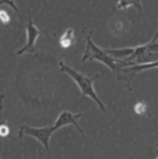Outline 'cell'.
<instances>
[{"label": "cell", "instance_id": "cell-1", "mask_svg": "<svg viewBox=\"0 0 158 159\" xmlns=\"http://www.w3.org/2000/svg\"><path fill=\"white\" fill-rule=\"evenodd\" d=\"M91 35H92V32H90L88 36H87V48H86V52H84V56H83V59H81V61L84 63V61H87V60H98L105 64L106 67H109L114 73H116L118 78H119L120 75H122L123 69H125L123 61L114 57V56H111L109 53H106L105 49L98 48L97 45L91 41Z\"/></svg>", "mask_w": 158, "mask_h": 159}, {"label": "cell", "instance_id": "cell-12", "mask_svg": "<svg viewBox=\"0 0 158 159\" xmlns=\"http://www.w3.org/2000/svg\"><path fill=\"white\" fill-rule=\"evenodd\" d=\"M157 159H158V158H157Z\"/></svg>", "mask_w": 158, "mask_h": 159}, {"label": "cell", "instance_id": "cell-5", "mask_svg": "<svg viewBox=\"0 0 158 159\" xmlns=\"http://www.w3.org/2000/svg\"><path fill=\"white\" fill-rule=\"evenodd\" d=\"M81 116H83L81 113L73 115V113L69 112V110H63V112H62L60 115L58 116V119H56L53 127H55L56 130H59V129H62V127H64V126H69V124H72V126H74L76 129H77L78 131L83 134V129H81L80 124H78V119H80Z\"/></svg>", "mask_w": 158, "mask_h": 159}, {"label": "cell", "instance_id": "cell-2", "mask_svg": "<svg viewBox=\"0 0 158 159\" xmlns=\"http://www.w3.org/2000/svg\"><path fill=\"white\" fill-rule=\"evenodd\" d=\"M59 67H60V70L63 73H66V74H69L70 77L74 80V82L77 84V87L80 88V91L83 92V95L88 96V98H91L94 102H97L98 106H100V109L102 110V112H105V105L102 103V101H101L100 98H98L97 92H95L94 89V81L97 80L100 75H94V77H88V75H84L81 74V73H78L77 70L72 69L70 66H67V64H64L63 61H59Z\"/></svg>", "mask_w": 158, "mask_h": 159}, {"label": "cell", "instance_id": "cell-11", "mask_svg": "<svg viewBox=\"0 0 158 159\" xmlns=\"http://www.w3.org/2000/svg\"><path fill=\"white\" fill-rule=\"evenodd\" d=\"M0 17H2V20H7V14H6V13H3V11H2V13H0Z\"/></svg>", "mask_w": 158, "mask_h": 159}, {"label": "cell", "instance_id": "cell-8", "mask_svg": "<svg viewBox=\"0 0 158 159\" xmlns=\"http://www.w3.org/2000/svg\"><path fill=\"white\" fill-rule=\"evenodd\" d=\"M142 0H118V7L119 8H128L129 6H136L139 10H142Z\"/></svg>", "mask_w": 158, "mask_h": 159}, {"label": "cell", "instance_id": "cell-10", "mask_svg": "<svg viewBox=\"0 0 158 159\" xmlns=\"http://www.w3.org/2000/svg\"><path fill=\"white\" fill-rule=\"evenodd\" d=\"M0 4H8V6H11V7H13L14 10L17 11V6L14 4V3L11 2V0H0Z\"/></svg>", "mask_w": 158, "mask_h": 159}, {"label": "cell", "instance_id": "cell-9", "mask_svg": "<svg viewBox=\"0 0 158 159\" xmlns=\"http://www.w3.org/2000/svg\"><path fill=\"white\" fill-rule=\"evenodd\" d=\"M3 99H4V93H0V116H2V110H3ZM4 121L6 120H3V119L0 117V126H2Z\"/></svg>", "mask_w": 158, "mask_h": 159}, {"label": "cell", "instance_id": "cell-4", "mask_svg": "<svg viewBox=\"0 0 158 159\" xmlns=\"http://www.w3.org/2000/svg\"><path fill=\"white\" fill-rule=\"evenodd\" d=\"M39 34H41V31L35 27L34 21L30 18L27 22V43H25L24 48L17 50V55L20 56V55H24V53H27V52H34V50H35V42H36V39H38Z\"/></svg>", "mask_w": 158, "mask_h": 159}, {"label": "cell", "instance_id": "cell-6", "mask_svg": "<svg viewBox=\"0 0 158 159\" xmlns=\"http://www.w3.org/2000/svg\"><path fill=\"white\" fill-rule=\"evenodd\" d=\"M158 67V60L157 61H150V63H137V64H132V66H128L123 69L122 71V75L119 77V80H122L123 74H129V75H133L136 74V73H140L143 71V70H150V69H157Z\"/></svg>", "mask_w": 158, "mask_h": 159}, {"label": "cell", "instance_id": "cell-3", "mask_svg": "<svg viewBox=\"0 0 158 159\" xmlns=\"http://www.w3.org/2000/svg\"><path fill=\"white\" fill-rule=\"evenodd\" d=\"M58 130L52 126H46V127H30V126H21L18 129V135L17 140H21L24 135H31L35 140H38L39 143L44 145L45 151L48 152V157L50 159V152H49V140L52 137V134Z\"/></svg>", "mask_w": 158, "mask_h": 159}, {"label": "cell", "instance_id": "cell-7", "mask_svg": "<svg viewBox=\"0 0 158 159\" xmlns=\"http://www.w3.org/2000/svg\"><path fill=\"white\" fill-rule=\"evenodd\" d=\"M74 31L72 30V28H69V30L66 31V32L62 35L60 38V46L62 48H70L73 43H74Z\"/></svg>", "mask_w": 158, "mask_h": 159}]
</instances>
